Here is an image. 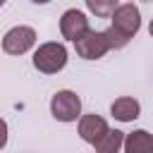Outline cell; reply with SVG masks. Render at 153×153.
<instances>
[{"label":"cell","instance_id":"obj_15","mask_svg":"<svg viewBox=\"0 0 153 153\" xmlns=\"http://www.w3.org/2000/svg\"><path fill=\"white\" fill-rule=\"evenodd\" d=\"M146 2H148V0H146Z\"/></svg>","mask_w":153,"mask_h":153},{"label":"cell","instance_id":"obj_2","mask_svg":"<svg viewBox=\"0 0 153 153\" xmlns=\"http://www.w3.org/2000/svg\"><path fill=\"white\" fill-rule=\"evenodd\" d=\"M50 112L57 122H74L81 115V98L74 91H57L50 98Z\"/></svg>","mask_w":153,"mask_h":153},{"label":"cell","instance_id":"obj_7","mask_svg":"<svg viewBox=\"0 0 153 153\" xmlns=\"http://www.w3.org/2000/svg\"><path fill=\"white\" fill-rule=\"evenodd\" d=\"M110 131V127H108V122L100 117V115H84V117H79V136L86 141V143H98L105 134Z\"/></svg>","mask_w":153,"mask_h":153},{"label":"cell","instance_id":"obj_3","mask_svg":"<svg viewBox=\"0 0 153 153\" xmlns=\"http://www.w3.org/2000/svg\"><path fill=\"white\" fill-rule=\"evenodd\" d=\"M36 43V31L31 26H14L5 33L2 38V50L7 55H24L26 50H31Z\"/></svg>","mask_w":153,"mask_h":153},{"label":"cell","instance_id":"obj_12","mask_svg":"<svg viewBox=\"0 0 153 153\" xmlns=\"http://www.w3.org/2000/svg\"><path fill=\"white\" fill-rule=\"evenodd\" d=\"M105 38H108V43H110V50L115 48V50H120V48H124L131 38L129 36H124L120 29H115L112 24H110V29H105Z\"/></svg>","mask_w":153,"mask_h":153},{"label":"cell","instance_id":"obj_1","mask_svg":"<svg viewBox=\"0 0 153 153\" xmlns=\"http://www.w3.org/2000/svg\"><path fill=\"white\" fill-rule=\"evenodd\" d=\"M67 65V48L57 41H48L36 48L33 53V67L43 74H57Z\"/></svg>","mask_w":153,"mask_h":153},{"label":"cell","instance_id":"obj_13","mask_svg":"<svg viewBox=\"0 0 153 153\" xmlns=\"http://www.w3.org/2000/svg\"><path fill=\"white\" fill-rule=\"evenodd\" d=\"M31 2H36V5H45V2H50V0H31Z\"/></svg>","mask_w":153,"mask_h":153},{"label":"cell","instance_id":"obj_4","mask_svg":"<svg viewBox=\"0 0 153 153\" xmlns=\"http://www.w3.org/2000/svg\"><path fill=\"white\" fill-rule=\"evenodd\" d=\"M74 48H76L79 57H84V60H98V57H103L110 50V43L105 38V31H93L91 29V31H86L74 43Z\"/></svg>","mask_w":153,"mask_h":153},{"label":"cell","instance_id":"obj_9","mask_svg":"<svg viewBox=\"0 0 153 153\" xmlns=\"http://www.w3.org/2000/svg\"><path fill=\"white\" fill-rule=\"evenodd\" d=\"M124 153H153V134L146 129H136L124 139Z\"/></svg>","mask_w":153,"mask_h":153},{"label":"cell","instance_id":"obj_8","mask_svg":"<svg viewBox=\"0 0 153 153\" xmlns=\"http://www.w3.org/2000/svg\"><path fill=\"white\" fill-rule=\"evenodd\" d=\"M110 112H112V117H115V120H120V122H131V120H136V117H139L141 105H139V100H136V98H131V96H120V98H115V100H112Z\"/></svg>","mask_w":153,"mask_h":153},{"label":"cell","instance_id":"obj_10","mask_svg":"<svg viewBox=\"0 0 153 153\" xmlns=\"http://www.w3.org/2000/svg\"><path fill=\"white\" fill-rule=\"evenodd\" d=\"M124 139H127L124 131L110 129L98 143H93V148H96V153H120V151L124 148Z\"/></svg>","mask_w":153,"mask_h":153},{"label":"cell","instance_id":"obj_5","mask_svg":"<svg viewBox=\"0 0 153 153\" xmlns=\"http://www.w3.org/2000/svg\"><path fill=\"white\" fill-rule=\"evenodd\" d=\"M112 26L120 29L124 36L134 38V36L139 33V29H141V12H139V7H136L134 2L120 5V7L115 10V14H112Z\"/></svg>","mask_w":153,"mask_h":153},{"label":"cell","instance_id":"obj_11","mask_svg":"<svg viewBox=\"0 0 153 153\" xmlns=\"http://www.w3.org/2000/svg\"><path fill=\"white\" fill-rule=\"evenodd\" d=\"M86 7L96 17H112L115 10L120 7V0H86Z\"/></svg>","mask_w":153,"mask_h":153},{"label":"cell","instance_id":"obj_6","mask_svg":"<svg viewBox=\"0 0 153 153\" xmlns=\"http://www.w3.org/2000/svg\"><path fill=\"white\" fill-rule=\"evenodd\" d=\"M86 31H91V29H88V19H86L84 12H79V10H67V12L60 17V33H62V38L76 43Z\"/></svg>","mask_w":153,"mask_h":153},{"label":"cell","instance_id":"obj_14","mask_svg":"<svg viewBox=\"0 0 153 153\" xmlns=\"http://www.w3.org/2000/svg\"><path fill=\"white\" fill-rule=\"evenodd\" d=\"M148 33L153 36V19H151V24H148Z\"/></svg>","mask_w":153,"mask_h":153}]
</instances>
